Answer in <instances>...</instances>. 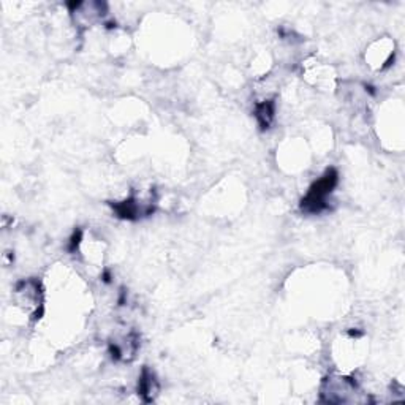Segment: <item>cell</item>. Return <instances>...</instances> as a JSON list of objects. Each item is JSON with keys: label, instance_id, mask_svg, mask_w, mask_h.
Here are the masks:
<instances>
[{"label": "cell", "instance_id": "obj_3", "mask_svg": "<svg viewBox=\"0 0 405 405\" xmlns=\"http://www.w3.org/2000/svg\"><path fill=\"white\" fill-rule=\"evenodd\" d=\"M138 391H139L141 397H143L146 402H152V401H154V397L157 396L158 383H157V380H155V375L152 374V372H149L148 369H144L143 374H141Z\"/></svg>", "mask_w": 405, "mask_h": 405}, {"label": "cell", "instance_id": "obj_2", "mask_svg": "<svg viewBox=\"0 0 405 405\" xmlns=\"http://www.w3.org/2000/svg\"><path fill=\"white\" fill-rule=\"evenodd\" d=\"M358 391V386L355 380L337 377V379H328L323 385L321 390V399L325 402L331 404H340V402H349L351 401L350 396H355Z\"/></svg>", "mask_w": 405, "mask_h": 405}, {"label": "cell", "instance_id": "obj_4", "mask_svg": "<svg viewBox=\"0 0 405 405\" xmlns=\"http://www.w3.org/2000/svg\"><path fill=\"white\" fill-rule=\"evenodd\" d=\"M274 114H275V105H274V102H271V100L257 105L255 117H257L258 124H260L263 130H265V128H269V125L273 124Z\"/></svg>", "mask_w": 405, "mask_h": 405}, {"label": "cell", "instance_id": "obj_1", "mask_svg": "<svg viewBox=\"0 0 405 405\" xmlns=\"http://www.w3.org/2000/svg\"><path fill=\"white\" fill-rule=\"evenodd\" d=\"M339 182V174L334 168L328 169L325 176L315 182V184L310 187L307 195L303 198L301 201V211L306 214H320L321 211H325L328 208L326 199L331 195L333 190L336 189Z\"/></svg>", "mask_w": 405, "mask_h": 405}]
</instances>
